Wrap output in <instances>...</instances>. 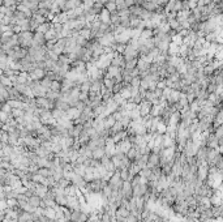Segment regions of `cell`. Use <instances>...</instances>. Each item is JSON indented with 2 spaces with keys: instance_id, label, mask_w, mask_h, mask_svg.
<instances>
[{
  "instance_id": "cell-1",
  "label": "cell",
  "mask_w": 223,
  "mask_h": 222,
  "mask_svg": "<svg viewBox=\"0 0 223 222\" xmlns=\"http://www.w3.org/2000/svg\"><path fill=\"white\" fill-rule=\"evenodd\" d=\"M151 106L153 105L150 102H148V101H145V99L138 103V111H140V115H141V118L149 115L150 110H151Z\"/></svg>"
},
{
  "instance_id": "cell-2",
  "label": "cell",
  "mask_w": 223,
  "mask_h": 222,
  "mask_svg": "<svg viewBox=\"0 0 223 222\" xmlns=\"http://www.w3.org/2000/svg\"><path fill=\"white\" fill-rule=\"evenodd\" d=\"M65 115L68 119H71V120H76L80 115H81V111H78L76 107H69V109L65 111Z\"/></svg>"
},
{
  "instance_id": "cell-3",
  "label": "cell",
  "mask_w": 223,
  "mask_h": 222,
  "mask_svg": "<svg viewBox=\"0 0 223 222\" xmlns=\"http://www.w3.org/2000/svg\"><path fill=\"white\" fill-rule=\"evenodd\" d=\"M106 153H105V148H95L91 150V158L93 160H97V161H100V158L103 157Z\"/></svg>"
},
{
  "instance_id": "cell-4",
  "label": "cell",
  "mask_w": 223,
  "mask_h": 222,
  "mask_svg": "<svg viewBox=\"0 0 223 222\" xmlns=\"http://www.w3.org/2000/svg\"><path fill=\"white\" fill-rule=\"evenodd\" d=\"M41 201L42 199L39 197V196H37V195H33V196H30V197L28 199V202L33 206V208H38V206H41Z\"/></svg>"
},
{
  "instance_id": "cell-5",
  "label": "cell",
  "mask_w": 223,
  "mask_h": 222,
  "mask_svg": "<svg viewBox=\"0 0 223 222\" xmlns=\"http://www.w3.org/2000/svg\"><path fill=\"white\" fill-rule=\"evenodd\" d=\"M115 122H116V120L114 119L112 115H108V116L103 118V128H105V129H110Z\"/></svg>"
},
{
  "instance_id": "cell-6",
  "label": "cell",
  "mask_w": 223,
  "mask_h": 222,
  "mask_svg": "<svg viewBox=\"0 0 223 222\" xmlns=\"http://www.w3.org/2000/svg\"><path fill=\"white\" fill-rule=\"evenodd\" d=\"M55 109L58 110H63V111H67L69 109V105L64 101H60V99H56L55 101Z\"/></svg>"
},
{
  "instance_id": "cell-7",
  "label": "cell",
  "mask_w": 223,
  "mask_h": 222,
  "mask_svg": "<svg viewBox=\"0 0 223 222\" xmlns=\"http://www.w3.org/2000/svg\"><path fill=\"white\" fill-rule=\"evenodd\" d=\"M50 90H52V92H58V93H60V90H61V82H60V81H56V80H54L52 82H51V86H50Z\"/></svg>"
},
{
  "instance_id": "cell-8",
  "label": "cell",
  "mask_w": 223,
  "mask_h": 222,
  "mask_svg": "<svg viewBox=\"0 0 223 222\" xmlns=\"http://www.w3.org/2000/svg\"><path fill=\"white\" fill-rule=\"evenodd\" d=\"M102 82H103L105 88H106V89H110V90H112L114 85H115V80H114V79H108V77H106Z\"/></svg>"
},
{
  "instance_id": "cell-9",
  "label": "cell",
  "mask_w": 223,
  "mask_h": 222,
  "mask_svg": "<svg viewBox=\"0 0 223 222\" xmlns=\"http://www.w3.org/2000/svg\"><path fill=\"white\" fill-rule=\"evenodd\" d=\"M51 82H52V81H51L50 79H47V77H44V79L42 80V82H41V85H42V86H43L44 89H46V90H50V86H51Z\"/></svg>"
},
{
  "instance_id": "cell-10",
  "label": "cell",
  "mask_w": 223,
  "mask_h": 222,
  "mask_svg": "<svg viewBox=\"0 0 223 222\" xmlns=\"http://www.w3.org/2000/svg\"><path fill=\"white\" fill-rule=\"evenodd\" d=\"M43 76H44V73H43L42 71H39V69H37V71H35V72H33V73H31V77H33L34 80H38V79H42V77H43Z\"/></svg>"
},
{
  "instance_id": "cell-11",
  "label": "cell",
  "mask_w": 223,
  "mask_h": 222,
  "mask_svg": "<svg viewBox=\"0 0 223 222\" xmlns=\"http://www.w3.org/2000/svg\"><path fill=\"white\" fill-rule=\"evenodd\" d=\"M102 21L103 22H108L110 21V16H108V11L105 9L103 12H102Z\"/></svg>"
},
{
  "instance_id": "cell-12",
  "label": "cell",
  "mask_w": 223,
  "mask_h": 222,
  "mask_svg": "<svg viewBox=\"0 0 223 222\" xmlns=\"http://www.w3.org/2000/svg\"><path fill=\"white\" fill-rule=\"evenodd\" d=\"M115 9V3L111 2V3H108L107 4V11H114Z\"/></svg>"
},
{
  "instance_id": "cell-13",
  "label": "cell",
  "mask_w": 223,
  "mask_h": 222,
  "mask_svg": "<svg viewBox=\"0 0 223 222\" xmlns=\"http://www.w3.org/2000/svg\"><path fill=\"white\" fill-rule=\"evenodd\" d=\"M170 25H171V26H172V28H176V26H177V21H175V20L170 21Z\"/></svg>"
}]
</instances>
